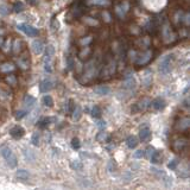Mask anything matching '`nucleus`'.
<instances>
[{"instance_id":"obj_1","label":"nucleus","mask_w":190,"mask_h":190,"mask_svg":"<svg viewBox=\"0 0 190 190\" xmlns=\"http://www.w3.org/2000/svg\"><path fill=\"white\" fill-rule=\"evenodd\" d=\"M1 153H3L4 158L6 159V162H7L9 166H10V168H12V169H15V168L17 166L18 160H17V157L13 154L12 150H11L10 147H4V149H3V151H1Z\"/></svg>"},{"instance_id":"obj_2","label":"nucleus","mask_w":190,"mask_h":190,"mask_svg":"<svg viewBox=\"0 0 190 190\" xmlns=\"http://www.w3.org/2000/svg\"><path fill=\"white\" fill-rule=\"evenodd\" d=\"M54 55H55V49L52 45H48L46 46V51H45V58H44V69L48 71V73H51L52 71V68H51V62H52V58H54Z\"/></svg>"},{"instance_id":"obj_3","label":"nucleus","mask_w":190,"mask_h":190,"mask_svg":"<svg viewBox=\"0 0 190 190\" xmlns=\"http://www.w3.org/2000/svg\"><path fill=\"white\" fill-rule=\"evenodd\" d=\"M173 58H175V55H172V54L165 56V57L162 59V62H160L159 71L163 73V74H168V73L170 71V69H171V64H172Z\"/></svg>"},{"instance_id":"obj_4","label":"nucleus","mask_w":190,"mask_h":190,"mask_svg":"<svg viewBox=\"0 0 190 190\" xmlns=\"http://www.w3.org/2000/svg\"><path fill=\"white\" fill-rule=\"evenodd\" d=\"M18 30H20L22 32H24L26 36L29 37H35L38 35V30L31 25H28V24H18Z\"/></svg>"},{"instance_id":"obj_5","label":"nucleus","mask_w":190,"mask_h":190,"mask_svg":"<svg viewBox=\"0 0 190 190\" xmlns=\"http://www.w3.org/2000/svg\"><path fill=\"white\" fill-rule=\"evenodd\" d=\"M151 101L149 99H143L141 101H139L138 104H136V106L133 107V112H140V111H145L149 106H150Z\"/></svg>"},{"instance_id":"obj_6","label":"nucleus","mask_w":190,"mask_h":190,"mask_svg":"<svg viewBox=\"0 0 190 190\" xmlns=\"http://www.w3.org/2000/svg\"><path fill=\"white\" fill-rule=\"evenodd\" d=\"M24 133H25V131H24V128L20 127V126H15V127H12L11 131H10L11 137L15 138V139H20V138L24 136Z\"/></svg>"},{"instance_id":"obj_7","label":"nucleus","mask_w":190,"mask_h":190,"mask_svg":"<svg viewBox=\"0 0 190 190\" xmlns=\"http://www.w3.org/2000/svg\"><path fill=\"white\" fill-rule=\"evenodd\" d=\"M150 105H151L156 111H163V110L165 108V106H166V104H165L164 99H162V98H157V99H154Z\"/></svg>"},{"instance_id":"obj_8","label":"nucleus","mask_w":190,"mask_h":190,"mask_svg":"<svg viewBox=\"0 0 190 190\" xmlns=\"http://www.w3.org/2000/svg\"><path fill=\"white\" fill-rule=\"evenodd\" d=\"M186 146H188L186 139H178V140H176L175 144H173V150H175L176 152H182L184 149H186Z\"/></svg>"},{"instance_id":"obj_9","label":"nucleus","mask_w":190,"mask_h":190,"mask_svg":"<svg viewBox=\"0 0 190 190\" xmlns=\"http://www.w3.org/2000/svg\"><path fill=\"white\" fill-rule=\"evenodd\" d=\"M139 138L141 141H149L150 138H151V130L149 127H143L139 132Z\"/></svg>"},{"instance_id":"obj_10","label":"nucleus","mask_w":190,"mask_h":190,"mask_svg":"<svg viewBox=\"0 0 190 190\" xmlns=\"http://www.w3.org/2000/svg\"><path fill=\"white\" fill-rule=\"evenodd\" d=\"M31 46H32V51H33L36 55L42 54V51H43V49H44V44H43L41 41H38V39L33 41L32 44H31Z\"/></svg>"},{"instance_id":"obj_11","label":"nucleus","mask_w":190,"mask_h":190,"mask_svg":"<svg viewBox=\"0 0 190 190\" xmlns=\"http://www.w3.org/2000/svg\"><path fill=\"white\" fill-rule=\"evenodd\" d=\"M52 88H54V83H52V81L49 80V78L44 80V81L41 83V91H42V93H46V91L51 90Z\"/></svg>"},{"instance_id":"obj_12","label":"nucleus","mask_w":190,"mask_h":190,"mask_svg":"<svg viewBox=\"0 0 190 190\" xmlns=\"http://www.w3.org/2000/svg\"><path fill=\"white\" fill-rule=\"evenodd\" d=\"M188 127H189V119L188 118H182L178 121V124L176 125V128L179 131H185Z\"/></svg>"},{"instance_id":"obj_13","label":"nucleus","mask_w":190,"mask_h":190,"mask_svg":"<svg viewBox=\"0 0 190 190\" xmlns=\"http://www.w3.org/2000/svg\"><path fill=\"white\" fill-rule=\"evenodd\" d=\"M35 104H36L35 98H32L31 95H25V98H24V105H25V107H26L28 110L32 108V107L35 106Z\"/></svg>"},{"instance_id":"obj_14","label":"nucleus","mask_w":190,"mask_h":190,"mask_svg":"<svg viewBox=\"0 0 190 190\" xmlns=\"http://www.w3.org/2000/svg\"><path fill=\"white\" fill-rule=\"evenodd\" d=\"M110 87H107V86H98V87H95V89H94V91L98 95H107L108 93H110Z\"/></svg>"},{"instance_id":"obj_15","label":"nucleus","mask_w":190,"mask_h":190,"mask_svg":"<svg viewBox=\"0 0 190 190\" xmlns=\"http://www.w3.org/2000/svg\"><path fill=\"white\" fill-rule=\"evenodd\" d=\"M108 140H110V136H108L107 132L101 131V132L98 133V136H96V141H99V143H107Z\"/></svg>"},{"instance_id":"obj_16","label":"nucleus","mask_w":190,"mask_h":190,"mask_svg":"<svg viewBox=\"0 0 190 190\" xmlns=\"http://www.w3.org/2000/svg\"><path fill=\"white\" fill-rule=\"evenodd\" d=\"M126 144H127V146L130 149H136L137 145H138V140H137V138L134 136H128L127 139H126Z\"/></svg>"},{"instance_id":"obj_17","label":"nucleus","mask_w":190,"mask_h":190,"mask_svg":"<svg viewBox=\"0 0 190 190\" xmlns=\"http://www.w3.org/2000/svg\"><path fill=\"white\" fill-rule=\"evenodd\" d=\"M15 69V65L12 63H4V64H0V73H9Z\"/></svg>"},{"instance_id":"obj_18","label":"nucleus","mask_w":190,"mask_h":190,"mask_svg":"<svg viewBox=\"0 0 190 190\" xmlns=\"http://www.w3.org/2000/svg\"><path fill=\"white\" fill-rule=\"evenodd\" d=\"M143 83H144L145 87H150V84L152 83V75H151L150 71H146V73H145L144 77H143Z\"/></svg>"},{"instance_id":"obj_19","label":"nucleus","mask_w":190,"mask_h":190,"mask_svg":"<svg viewBox=\"0 0 190 190\" xmlns=\"http://www.w3.org/2000/svg\"><path fill=\"white\" fill-rule=\"evenodd\" d=\"M150 159H151V162L153 164H158V163L162 162V153L159 151H154V153L150 157Z\"/></svg>"},{"instance_id":"obj_20","label":"nucleus","mask_w":190,"mask_h":190,"mask_svg":"<svg viewBox=\"0 0 190 190\" xmlns=\"http://www.w3.org/2000/svg\"><path fill=\"white\" fill-rule=\"evenodd\" d=\"M150 58H151V52L147 51V52H145L144 55H141V56L139 57V59L137 61V64H144V63H146Z\"/></svg>"},{"instance_id":"obj_21","label":"nucleus","mask_w":190,"mask_h":190,"mask_svg":"<svg viewBox=\"0 0 190 190\" xmlns=\"http://www.w3.org/2000/svg\"><path fill=\"white\" fill-rule=\"evenodd\" d=\"M51 120H52L51 118H43V119H41V120L37 123V125H38L39 128H46V127L49 126V124H50Z\"/></svg>"},{"instance_id":"obj_22","label":"nucleus","mask_w":190,"mask_h":190,"mask_svg":"<svg viewBox=\"0 0 190 190\" xmlns=\"http://www.w3.org/2000/svg\"><path fill=\"white\" fill-rule=\"evenodd\" d=\"M17 177L22 181H26L29 179V172L24 169H20V170H17Z\"/></svg>"},{"instance_id":"obj_23","label":"nucleus","mask_w":190,"mask_h":190,"mask_svg":"<svg viewBox=\"0 0 190 190\" xmlns=\"http://www.w3.org/2000/svg\"><path fill=\"white\" fill-rule=\"evenodd\" d=\"M42 101H43V104H44L45 106H48V107H52V106H54V100H52V98L50 96V95H44L43 99H42Z\"/></svg>"},{"instance_id":"obj_24","label":"nucleus","mask_w":190,"mask_h":190,"mask_svg":"<svg viewBox=\"0 0 190 190\" xmlns=\"http://www.w3.org/2000/svg\"><path fill=\"white\" fill-rule=\"evenodd\" d=\"M91 115H93L94 118H96V119L101 117V110H100L99 106H94V107H93V110H91Z\"/></svg>"},{"instance_id":"obj_25","label":"nucleus","mask_w":190,"mask_h":190,"mask_svg":"<svg viewBox=\"0 0 190 190\" xmlns=\"http://www.w3.org/2000/svg\"><path fill=\"white\" fill-rule=\"evenodd\" d=\"M6 81H7L9 84H11V86H16V84H17V77H16V75H9V76L6 77Z\"/></svg>"},{"instance_id":"obj_26","label":"nucleus","mask_w":190,"mask_h":190,"mask_svg":"<svg viewBox=\"0 0 190 190\" xmlns=\"http://www.w3.org/2000/svg\"><path fill=\"white\" fill-rule=\"evenodd\" d=\"M71 113H74V119H76V120L80 119V117H81V108H80V106H75Z\"/></svg>"},{"instance_id":"obj_27","label":"nucleus","mask_w":190,"mask_h":190,"mask_svg":"<svg viewBox=\"0 0 190 190\" xmlns=\"http://www.w3.org/2000/svg\"><path fill=\"white\" fill-rule=\"evenodd\" d=\"M13 9H15V12H16V13H19V12H22V11L24 10V5L19 1V3H16V4H15Z\"/></svg>"},{"instance_id":"obj_28","label":"nucleus","mask_w":190,"mask_h":190,"mask_svg":"<svg viewBox=\"0 0 190 190\" xmlns=\"http://www.w3.org/2000/svg\"><path fill=\"white\" fill-rule=\"evenodd\" d=\"M31 141H32V144L33 145H39V133H37V132H35L33 134H32V139H31Z\"/></svg>"},{"instance_id":"obj_29","label":"nucleus","mask_w":190,"mask_h":190,"mask_svg":"<svg viewBox=\"0 0 190 190\" xmlns=\"http://www.w3.org/2000/svg\"><path fill=\"white\" fill-rule=\"evenodd\" d=\"M125 86L127 87V88H134L136 87V81H134V78H130V80H126L125 81Z\"/></svg>"},{"instance_id":"obj_30","label":"nucleus","mask_w":190,"mask_h":190,"mask_svg":"<svg viewBox=\"0 0 190 190\" xmlns=\"http://www.w3.org/2000/svg\"><path fill=\"white\" fill-rule=\"evenodd\" d=\"M71 146L74 147V149H80V146H81V143H80V139L78 138H73V140H71Z\"/></svg>"},{"instance_id":"obj_31","label":"nucleus","mask_w":190,"mask_h":190,"mask_svg":"<svg viewBox=\"0 0 190 190\" xmlns=\"http://www.w3.org/2000/svg\"><path fill=\"white\" fill-rule=\"evenodd\" d=\"M7 13H9V7H7L5 4H0V15L5 16V15H7Z\"/></svg>"},{"instance_id":"obj_32","label":"nucleus","mask_w":190,"mask_h":190,"mask_svg":"<svg viewBox=\"0 0 190 190\" xmlns=\"http://www.w3.org/2000/svg\"><path fill=\"white\" fill-rule=\"evenodd\" d=\"M70 165H71V168H73V169H75V170H81V169H82V164H81L78 160L73 162Z\"/></svg>"},{"instance_id":"obj_33","label":"nucleus","mask_w":190,"mask_h":190,"mask_svg":"<svg viewBox=\"0 0 190 190\" xmlns=\"http://www.w3.org/2000/svg\"><path fill=\"white\" fill-rule=\"evenodd\" d=\"M177 164H178V160H177V159H173V160H171V162L168 164V168L171 169V170H175L176 166H177Z\"/></svg>"},{"instance_id":"obj_34","label":"nucleus","mask_w":190,"mask_h":190,"mask_svg":"<svg viewBox=\"0 0 190 190\" xmlns=\"http://www.w3.org/2000/svg\"><path fill=\"white\" fill-rule=\"evenodd\" d=\"M25 115H26V112H25V111H17V112H16V119H18V120L22 119V118L25 117Z\"/></svg>"},{"instance_id":"obj_35","label":"nucleus","mask_w":190,"mask_h":190,"mask_svg":"<svg viewBox=\"0 0 190 190\" xmlns=\"http://www.w3.org/2000/svg\"><path fill=\"white\" fill-rule=\"evenodd\" d=\"M144 157V151L143 150H138L134 152V158H143Z\"/></svg>"},{"instance_id":"obj_36","label":"nucleus","mask_w":190,"mask_h":190,"mask_svg":"<svg viewBox=\"0 0 190 190\" xmlns=\"http://www.w3.org/2000/svg\"><path fill=\"white\" fill-rule=\"evenodd\" d=\"M154 151H156V150H154V149H153L152 146H150V147H147V157L150 158V157H151V156H152L153 153H154Z\"/></svg>"},{"instance_id":"obj_37","label":"nucleus","mask_w":190,"mask_h":190,"mask_svg":"<svg viewBox=\"0 0 190 190\" xmlns=\"http://www.w3.org/2000/svg\"><path fill=\"white\" fill-rule=\"evenodd\" d=\"M98 126H99L100 128H105V127H106V123H105V121H99Z\"/></svg>"},{"instance_id":"obj_38","label":"nucleus","mask_w":190,"mask_h":190,"mask_svg":"<svg viewBox=\"0 0 190 190\" xmlns=\"http://www.w3.org/2000/svg\"><path fill=\"white\" fill-rule=\"evenodd\" d=\"M26 1H28V4H30V5H36L37 4V0H26Z\"/></svg>"},{"instance_id":"obj_39","label":"nucleus","mask_w":190,"mask_h":190,"mask_svg":"<svg viewBox=\"0 0 190 190\" xmlns=\"http://www.w3.org/2000/svg\"><path fill=\"white\" fill-rule=\"evenodd\" d=\"M1 45H3V38L0 37V46H1Z\"/></svg>"}]
</instances>
